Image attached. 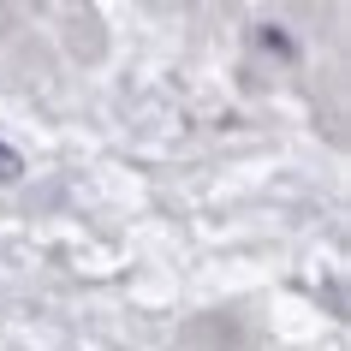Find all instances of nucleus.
Here are the masks:
<instances>
[{"label": "nucleus", "mask_w": 351, "mask_h": 351, "mask_svg": "<svg viewBox=\"0 0 351 351\" xmlns=\"http://www.w3.org/2000/svg\"><path fill=\"white\" fill-rule=\"evenodd\" d=\"M19 173H24V155H19L12 143H0V185H12Z\"/></svg>", "instance_id": "obj_1"}]
</instances>
